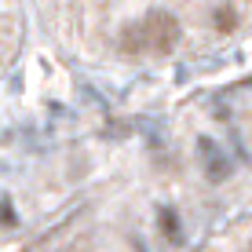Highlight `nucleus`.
Instances as JSON below:
<instances>
[{
  "label": "nucleus",
  "instance_id": "nucleus-1",
  "mask_svg": "<svg viewBox=\"0 0 252 252\" xmlns=\"http://www.w3.org/2000/svg\"><path fill=\"white\" fill-rule=\"evenodd\" d=\"M143 40H146V51H154V55H168L172 48L179 44V37H183V26L172 11H150L143 22Z\"/></svg>",
  "mask_w": 252,
  "mask_h": 252
},
{
  "label": "nucleus",
  "instance_id": "nucleus-3",
  "mask_svg": "<svg viewBox=\"0 0 252 252\" xmlns=\"http://www.w3.org/2000/svg\"><path fill=\"white\" fill-rule=\"evenodd\" d=\"M121 51L125 55H139V51H146V40H143V26H125L121 30Z\"/></svg>",
  "mask_w": 252,
  "mask_h": 252
},
{
  "label": "nucleus",
  "instance_id": "nucleus-4",
  "mask_svg": "<svg viewBox=\"0 0 252 252\" xmlns=\"http://www.w3.org/2000/svg\"><path fill=\"white\" fill-rule=\"evenodd\" d=\"M212 26H216L220 33H234V30H238V11H234L230 4L216 7V15H212Z\"/></svg>",
  "mask_w": 252,
  "mask_h": 252
},
{
  "label": "nucleus",
  "instance_id": "nucleus-5",
  "mask_svg": "<svg viewBox=\"0 0 252 252\" xmlns=\"http://www.w3.org/2000/svg\"><path fill=\"white\" fill-rule=\"evenodd\" d=\"M158 223H161V230H164V238L172 241V245H179L183 241V234H179V220H176V212L172 208H161V216H158Z\"/></svg>",
  "mask_w": 252,
  "mask_h": 252
},
{
  "label": "nucleus",
  "instance_id": "nucleus-6",
  "mask_svg": "<svg viewBox=\"0 0 252 252\" xmlns=\"http://www.w3.org/2000/svg\"><path fill=\"white\" fill-rule=\"evenodd\" d=\"M0 223H7V227L15 223V208H11V201H0Z\"/></svg>",
  "mask_w": 252,
  "mask_h": 252
},
{
  "label": "nucleus",
  "instance_id": "nucleus-2",
  "mask_svg": "<svg viewBox=\"0 0 252 252\" xmlns=\"http://www.w3.org/2000/svg\"><path fill=\"white\" fill-rule=\"evenodd\" d=\"M201 150H208V161H205V176L212 179V183H223L227 179V172H230V164H227V158H223L220 150H216L208 139H201Z\"/></svg>",
  "mask_w": 252,
  "mask_h": 252
}]
</instances>
